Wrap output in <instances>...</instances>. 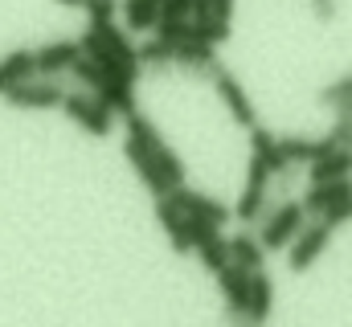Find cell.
Returning a JSON list of instances; mask_svg holds the SVG:
<instances>
[{
	"instance_id": "cell-21",
	"label": "cell",
	"mask_w": 352,
	"mask_h": 327,
	"mask_svg": "<svg viewBox=\"0 0 352 327\" xmlns=\"http://www.w3.org/2000/svg\"><path fill=\"white\" fill-rule=\"evenodd\" d=\"M66 74L78 82V90H90V94H98V90L107 86V74H102V66H98L94 58H87V54H82V58H78V62H74Z\"/></svg>"
},
{
	"instance_id": "cell-9",
	"label": "cell",
	"mask_w": 352,
	"mask_h": 327,
	"mask_svg": "<svg viewBox=\"0 0 352 327\" xmlns=\"http://www.w3.org/2000/svg\"><path fill=\"white\" fill-rule=\"evenodd\" d=\"M270 303H274V282L266 278L263 270H254L250 274V295H246V311L242 315H234V324H266V315H270Z\"/></svg>"
},
{
	"instance_id": "cell-13",
	"label": "cell",
	"mask_w": 352,
	"mask_h": 327,
	"mask_svg": "<svg viewBox=\"0 0 352 327\" xmlns=\"http://www.w3.org/2000/svg\"><path fill=\"white\" fill-rule=\"evenodd\" d=\"M33 74H37L33 49H12V54H4V58H0V94L12 90L16 82H29Z\"/></svg>"
},
{
	"instance_id": "cell-25",
	"label": "cell",
	"mask_w": 352,
	"mask_h": 327,
	"mask_svg": "<svg viewBox=\"0 0 352 327\" xmlns=\"http://www.w3.org/2000/svg\"><path fill=\"white\" fill-rule=\"evenodd\" d=\"M82 8H87L90 21H115V12H119V0H82Z\"/></svg>"
},
{
	"instance_id": "cell-18",
	"label": "cell",
	"mask_w": 352,
	"mask_h": 327,
	"mask_svg": "<svg viewBox=\"0 0 352 327\" xmlns=\"http://www.w3.org/2000/svg\"><path fill=\"white\" fill-rule=\"evenodd\" d=\"M144 148L152 152V160H156V168L164 172V180H168L173 188H180V184H184V164H180V156H176V152L164 144V139H160V135H156L152 144H144Z\"/></svg>"
},
{
	"instance_id": "cell-17",
	"label": "cell",
	"mask_w": 352,
	"mask_h": 327,
	"mask_svg": "<svg viewBox=\"0 0 352 327\" xmlns=\"http://www.w3.org/2000/svg\"><path fill=\"white\" fill-rule=\"evenodd\" d=\"M94 98H98L111 115H131V111H135V86H131V82H111L107 78V86H102Z\"/></svg>"
},
{
	"instance_id": "cell-7",
	"label": "cell",
	"mask_w": 352,
	"mask_h": 327,
	"mask_svg": "<svg viewBox=\"0 0 352 327\" xmlns=\"http://www.w3.org/2000/svg\"><path fill=\"white\" fill-rule=\"evenodd\" d=\"M33 58H37V74H45V78H62V74L82 58V45H78V41H50V45L33 49Z\"/></svg>"
},
{
	"instance_id": "cell-26",
	"label": "cell",
	"mask_w": 352,
	"mask_h": 327,
	"mask_svg": "<svg viewBox=\"0 0 352 327\" xmlns=\"http://www.w3.org/2000/svg\"><path fill=\"white\" fill-rule=\"evenodd\" d=\"M188 12H192V0H160V16L168 21H188Z\"/></svg>"
},
{
	"instance_id": "cell-5",
	"label": "cell",
	"mask_w": 352,
	"mask_h": 327,
	"mask_svg": "<svg viewBox=\"0 0 352 327\" xmlns=\"http://www.w3.org/2000/svg\"><path fill=\"white\" fill-rule=\"evenodd\" d=\"M209 78L217 86V94H221V102L230 106V115L242 123V127H254V106H250V98H246V90H242V82L234 78L230 70H221V66H213L209 70Z\"/></svg>"
},
{
	"instance_id": "cell-1",
	"label": "cell",
	"mask_w": 352,
	"mask_h": 327,
	"mask_svg": "<svg viewBox=\"0 0 352 327\" xmlns=\"http://www.w3.org/2000/svg\"><path fill=\"white\" fill-rule=\"evenodd\" d=\"M66 90H70V86H66L62 78L33 74L29 82H16L12 90H4L0 98H4L8 106H16V111H54V106H62Z\"/></svg>"
},
{
	"instance_id": "cell-6",
	"label": "cell",
	"mask_w": 352,
	"mask_h": 327,
	"mask_svg": "<svg viewBox=\"0 0 352 327\" xmlns=\"http://www.w3.org/2000/svg\"><path fill=\"white\" fill-rule=\"evenodd\" d=\"M173 201H176V209H180V213L201 217V221H209V225H217V229L234 217L221 201H213V196H205V192H188L184 184H180V188H173Z\"/></svg>"
},
{
	"instance_id": "cell-20",
	"label": "cell",
	"mask_w": 352,
	"mask_h": 327,
	"mask_svg": "<svg viewBox=\"0 0 352 327\" xmlns=\"http://www.w3.org/2000/svg\"><path fill=\"white\" fill-rule=\"evenodd\" d=\"M266 188H270V184H246V188H242V201H238V209H234V217H238V221L254 225V221L263 217V209H266Z\"/></svg>"
},
{
	"instance_id": "cell-19",
	"label": "cell",
	"mask_w": 352,
	"mask_h": 327,
	"mask_svg": "<svg viewBox=\"0 0 352 327\" xmlns=\"http://www.w3.org/2000/svg\"><path fill=\"white\" fill-rule=\"evenodd\" d=\"M173 54H176V45L173 41H164V37H152V41L135 45L140 70H164V66H173Z\"/></svg>"
},
{
	"instance_id": "cell-3",
	"label": "cell",
	"mask_w": 352,
	"mask_h": 327,
	"mask_svg": "<svg viewBox=\"0 0 352 327\" xmlns=\"http://www.w3.org/2000/svg\"><path fill=\"white\" fill-rule=\"evenodd\" d=\"M62 111H66V119H74V123H78L82 131H90V135H107V131H111V111H107L90 90H66Z\"/></svg>"
},
{
	"instance_id": "cell-8",
	"label": "cell",
	"mask_w": 352,
	"mask_h": 327,
	"mask_svg": "<svg viewBox=\"0 0 352 327\" xmlns=\"http://www.w3.org/2000/svg\"><path fill=\"white\" fill-rule=\"evenodd\" d=\"M123 156L131 160V168H135V176H140V180L148 184V192H152V196H168V192H173V184L164 180V172L156 168V160H152V152H148L144 144L127 139V144H123Z\"/></svg>"
},
{
	"instance_id": "cell-23",
	"label": "cell",
	"mask_w": 352,
	"mask_h": 327,
	"mask_svg": "<svg viewBox=\"0 0 352 327\" xmlns=\"http://www.w3.org/2000/svg\"><path fill=\"white\" fill-rule=\"evenodd\" d=\"M344 98H352V70L349 74H340L336 82H328V86L320 90V102H324V106H340Z\"/></svg>"
},
{
	"instance_id": "cell-14",
	"label": "cell",
	"mask_w": 352,
	"mask_h": 327,
	"mask_svg": "<svg viewBox=\"0 0 352 327\" xmlns=\"http://www.w3.org/2000/svg\"><path fill=\"white\" fill-rule=\"evenodd\" d=\"M176 66H184V70H201V74H209L217 62H213V45L209 41H197V37H184V41H176V54H173Z\"/></svg>"
},
{
	"instance_id": "cell-10",
	"label": "cell",
	"mask_w": 352,
	"mask_h": 327,
	"mask_svg": "<svg viewBox=\"0 0 352 327\" xmlns=\"http://www.w3.org/2000/svg\"><path fill=\"white\" fill-rule=\"evenodd\" d=\"M250 274L254 270H242V266H226L221 274H217V282H221V295H226V311H230V319L234 315H242L246 311V295H250Z\"/></svg>"
},
{
	"instance_id": "cell-2",
	"label": "cell",
	"mask_w": 352,
	"mask_h": 327,
	"mask_svg": "<svg viewBox=\"0 0 352 327\" xmlns=\"http://www.w3.org/2000/svg\"><path fill=\"white\" fill-rule=\"evenodd\" d=\"M303 205L299 201H283V205H274V213L266 217L263 225H258V238H263L266 249H287L291 238L303 229Z\"/></svg>"
},
{
	"instance_id": "cell-22",
	"label": "cell",
	"mask_w": 352,
	"mask_h": 327,
	"mask_svg": "<svg viewBox=\"0 0 352 327\" xmlns=\"http://www.w3.org/2000/svg\"><path fill=\"white\" fill-rule=\"evenodd\" d=\"M197 253H201V262H205V266H209L213 274H221V270H226V266L234 262V258H230V242H226L221 234H217V238H209V242L201 245Z\"/></svg>"
},
{
	"instance_id": "cell-15",
	"label": "cell",
	"mask_w": 352,
	"mask_h": 327,
	"mask_svg": "<svg viewBox=\"0 0 352 327\" xmlns=\"http://www.w3.org/2000/svg\"><path fill=\"white\" fill-rule=\"evenodd\" d=\"M230 258H234V266H242V270H263V262H266L263 238H254V234H234V238H230Z\"/></svg>"
},
{
	"instance_id": "cell-12",
	"label": "cell",
	"mask_w": 352,
	"mask_h": 327,
	"mask_svg": "<svg viewBox=\"0 0 352 327\" xmlns=\"http://www.w3.org/2000/svg\"><path fill=\"white\" fill-rule=\"evenodd\" d=\"M344 192H352V180L349 176H340V180H320V184H307V192H303V213H311V217H320L336 196H344Z\"/></svg>"
},
{
	"instance_id": "cell-24",
	"label": "cell",
	"mask_w": 352,
	"mask_h": 327,
	"mask_svg": "<svg viewBox=\"0 0 352 327\" xmlns=\"http://www.w3.org/2000/svg\"><path fill=\"white\" fill-rule=\"evenodd\" d=\"M320 221H328L332 229L336 225H344V221H352V192H344V196H336L324 213H320Z\"/></svg>"
},
{
	"instance_id": "cell-27",
	"label": "cell",
	"mask_w": 352,
	"mask_h": 327,
	"mask_svg": "<svg viewBox=\"0 0 352 327\" xmlns=\"http://www.w3.org/2000/svg\"><path fill=\"white\" fill-rule=\"evenodd\" d=\"M311 12H316L320 21H332V16H336V0H311Z\"/></svg>"
},
{
	"instance_id": "cell-16",
	"label": "cell",
	"mask_w": 352,
	"mask_h": 327,
	"mask_svg": "<svg viewBox=\"0 0 352 327\" xmlns=\"http://www.w3.org/2000/svg\"><path fill=\"white\" fill-rule=\"evenodd\" d=\"M119 12L131 33H148L160 21V0H119Z\"/></svg>"
},
{
	"instance_id": "cell-29",
	"label": "cell",
	"mask_w": 352,
	"mask_h": 327,
	"mask_svg": "<svg viewBox=\"0 0 352 327\" xmlns=\"http://www.w3.org/2000/svg\"><path fill=\"white\" fill-rule=\"evenodd\" d=\"M336 115H340V119H352V98H344V102L336 106Z\"/></svg>"
},
{
	"instance_id": "cell-30",
	"label": "cell",
	"mask_w": 352,
	"mask_h": 327,
	"mask_svg": "<svg viewBox=\"0 0 352 327\" xmlns=\"http://www.w3.org/2000/svg\"><path fill=\"white\" fill-rule=\"evenodd\" d=\"M58 4H66V8H82V0H58Z\"/></svg>"
},
{
	"instance_id": "cell-4",
	"label": "cell",
	"mask_w": 352,
	"mask_h": 327,
	"mask_svg": "<svg viewBox=\"0 0 352 327\" xmlns=\"http://www.w3.org/2000/svg\"><path fill=\"white\" fill-rule=\"evenodd\" d=\"M328 242H332V225L316 217V225H303V229L291 238V245H287V266H291V270H307V266L328 249Z\"/></svg>"
},
{
	"instance_id": "cell-28",
	"label": "cell",
	"mask_w": 352,
	"mask_h": 327,
	"mask_svg": "<svg viewBox=\"0 0 352 327\" xmlns=\"http://www.w3.org/2000/svg\"><path fill=\"white\" fill-rule=\"evenodd\" d=\"M209 12H213L217 21H230V16H234V0H213V4H209Z\"/></svg>"
},
{
	"instance_id": "cell-11",
	"label": "cell",
	"mask_w": 352,
	"mask_h": 327,
	"mask_svg": "<svg viewBox=\"0 0 352 327\" xmlns=\"http://www.w3.org/2000/svg\"><path fill=\"white\" fill-rule=\"evenodd\" d=\"M352 172V148H328L320 160L307 164V184H320V180H340Z\"/></svg>"
}]
</instances>
